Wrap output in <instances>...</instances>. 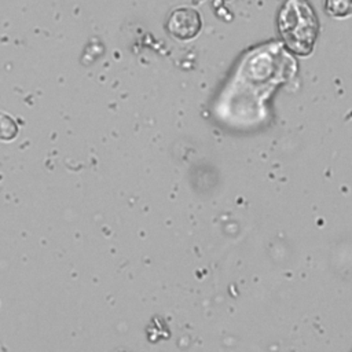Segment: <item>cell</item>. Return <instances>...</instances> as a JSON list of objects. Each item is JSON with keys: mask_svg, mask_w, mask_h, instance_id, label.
Segmentation results:
<instances>
[{"mask_svg": "<svg viewBox=\"0 0 352 352\" xmlns=\"http://www.w3.org/2000/svg\"><path fill=\"white\" fill-rule=\"evenodd\" d=\"M201 16L199 14L188 7L176 8L168 18V32L177 40H191L201 30Z\"/></svg>", "mask_w": 352, "mask_h": 352, "instance_id": "2", "label": "cell"}, {"mask_svg": "<svg viewBox=\"0 0 352 352\" xmlns=\"http://www.w3.org/2000/svg\"><path fill=\"white\" fill-rule=\"evenodd\" d=\"M278 29L287 48L298 56L312 52L318 18L307 0H286L278 15Z\"/></svg>", "mask_w": 352, "mask_h": 352, "instance_id": "1", "label": "cell"}, {"mask_svg": "<svg viewBox=\"0 0 352 352\" xmlns=\"http://www.w3.org/2000/svg\"><path fill=\"white\" fill-rule=\"evenodd\" d=\"M324 11L333 18H346L352 15V0H324Z\"/></svg>", "mask_w": 352, "mask_h": 352, "instance_id": "3", "label": "cell"}]
</instances>
